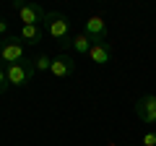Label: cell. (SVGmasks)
I'll use <instances>...</instances> for the list:
<instances>
[{"label": "cell", "instance_id": "cell-1", "mask_svg": "<svg viewBox=\"0 0 156 146\" xmlns=\"http://www.w3.org/2000/svg\"><path fill=\"white\" fill-rule=\"evenodd\" d=\"M44 31L50 34L52 39H55L57 45L62 47V50L73 47L70 21H68V16H62V13H47V18H44Z\"/></svg>", "mask_w": 156, "mask_h": 146}, {"label": "cell", "instance_id": "cell-2", "mask_svg": "<svg viewBox=\"0 0 156 146\" xmlns=\"http://www.w3.org/2000/svg\"><path fill=\"white\" fill-rule=\"evenodd\" d=\"M0 60L5 63V65H13V63H18V60H26V45H23L21 37L11 34V37L3 39V45H0Z\"/></svg>", "mask_w": 156, "mask_h": 146}, {"label": "cell", "instance_id": "cell-3", "mask_svg": "<svg viewBox=\"0 0 156 146\" xmlns=\"http://www.w3.org/2000/svg\"><path fill=\"white\" fill-rule=\"evenodd\" d=\"M34 73H37V68H34V60H29V57L13 63V65H5V76L11 81V86H26L34 78Z\"/></svg>", "mask_w": 156, "mask_h": 146}, {"label": "cell", "instance_id": "cell-4", "mask_svg": "<svg viewBox=\"0 0 156 146\" xmlns=\"http://www.w3.org/2000/svg\"><path fill=\"white\" fill-rule=\"evenodd\" d=\"M16 11L21 16L23 26H44L47 13L42 11V5H37V3H16Z\"/></svg>", "mask_w": 156, "mask_h": 146}, {"label": "cell", "instance_id": "cell-5", "mask_svg": "<svg viewBox=\"0 0 156 146\" xmlns=\"http://www.w3.org/2000/svg\"><path fill=\"white\" fill-rule=\"evenodd\" d=\"M135 118L146 125H156V97L154 94H146L135 102Z\"/></svg>", "mask_w": 156, "mask_h": 146}, {"label": "cell", "instance_id": "cell-6", "mask_svg": "<svg viewBox=\"0 0 156 146\" xmlns=\"http://www.w3.org/2000/svg\"><path fill=\"white\" fill-rule=\"evenodd\" d=\"M83 34L91 39V45H99V42H107V24L101 16H91L89 21L83 24Z\"/></svg>", "mask_w": 156, "mask_h": 146}, {"label": "cell", "instance_id": "cell-7", "mask_svg": "<svg viewBox=\"0 0 156 146\" xmlns=\"http://www.w3.org/2000/svg\"><path fill=\"white\" fill-rule=\"evenodd\" d=\"M50 73L55 76V78H68V76H73L76 73V60H73L70 55H57V57H52V68H50Z\"/></svg>", "mask_w": 156, "mask_h": 146}, {"label": "cell", "instance_id": "cell-8", "mask_svg": "<svg viewBox=\"0 0 156 146\" xmlns=\"http://www.w3.org/2000/svg\"><path fill=\"white\" fill-rule=\"evenodd\" d=\"M89 57L96 63V65H107V63L112 60V47H109V42H99V45H91Z\"/></svg>", "mask_w": 156, "mask_h": 146}, {"label": "cell", "instance_id": "cell-9", "mask_svg": "<svg viewBox=\"0 0 156 146\" xmlns=\"http://www.w3.org/2000/svg\"><path fill=\"white\" fill-rule=\"evenodd\" d=\"M18 37L26 42V47H34V45H39V42L44 39V26H23Z\"/></svg>", "mask_w": 156, "mask_h": 146}, {"label": "cell", "instance_id": "cell-10", "mask_svg": "<svg viewBox=\"0 0 156 146\" xmlns=\"http://www.w3.org/2000/svg\"><path fill=\"white\" fill-rule=\"evenodd\" d=\"M73 50H76L78 55H89V50H91V39L86 37V34H78V37H73Z\"/></svg>", "mask_w": 156, "mask_h": 146}, {"label": "cell", "instance_id": "cell-11", "mask_svg": "<svg viewBox=\"0 0 156 146\" xmlns=\"http://www.w3.org/2000/svg\"><path fill=\"white\" fill-rule=\"evenodd\" d=\"M34 68H37V71H50V68H52V57L39 55L37 60H34Z\"/></svg>", "mask_w": 156, "mask_h": 146}, {"label": "cell", "instance_id": "cell-12", "mask_svg": "<svg viewBox=\"0 0 156 146\" xmlns=\"http://www.w3.org/2000/svg\"><path fill=\"white\" fill-rule=\"evenodd\" d=\"M8 86H11V81H8V76H5V68H0V97L8 91Z\"/></svg>", "mask_w": 156, "mask_h": 146}, {"label": "cell", "instance_id": "cell-13", "mask_svg": "<svg viewBox=\"0 0 156 146\" xmlns=\"http://www.w3.org/2000/svg\"><path fill=\"white\" fill-rule=\"evenodd\" d=\"M140 144H143V146H156V133H154V130H148V133H143V138H140Z\"/></svg>", "mask_w": 156, "mask_h": 146}, {"label": "cell", "instance_id": "cell-14", "mask_svg": "<svg viewBox=\"0 0 156 146\" xmlns=\"http://www.w3.org/2000/svg\"><path fill=\"white\" fill-rule=\"evenodd\" d=\"M5 31H8V24L0 18V39H5Z\"/></svg>", "mask_w": 156, "mask_h": 146}, {"label": "cell", "instance_id": "cell-15", "mask_svg": "<svg viewBox=\"0 0 156 146\" xmlns=\"http://www.w3.org/2000/svg\"><path fill=\"white\" fill-rule=\"evenodd\" d=\"M107 146H117V144H107Z\"/></svg>", "mask_w": 156, "mask_h": 146}, {"label": "cell", "instance_id": "cell-16", "mask_svg": "<svg viewBox=\"0 0 156 146\" xmlns=\"http://www.w3.org/2000/svg\"><path fill=\"white\" fill-rule=\"evenodd\" d=\"M0 45H3V39H0Z\"/></svg>", "mask_w": 156, "mask_h": 146}]
</instances>
